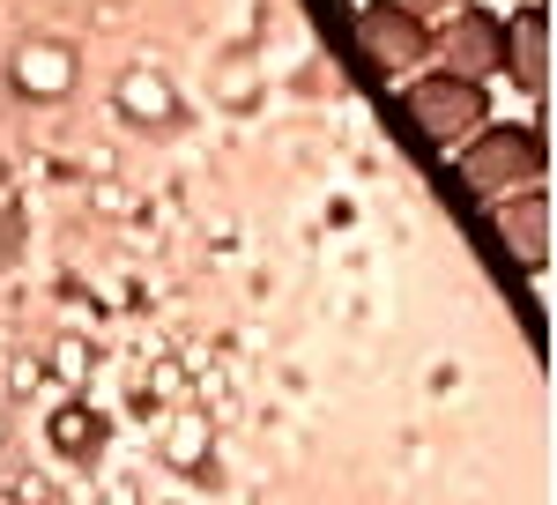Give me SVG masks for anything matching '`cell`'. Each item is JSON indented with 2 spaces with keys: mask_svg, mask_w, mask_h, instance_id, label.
Here are the masks:
<instances>
[{
  "mask_svg": "<svg viewBox=\"0 0 557 505\" xmlns=\"http://www.w3.org/2000/svg\"><path fill=\"white\" fill-rule=\"evenodd\" d=\"M454 171L475 201L535 194V186H550V134H543V120H491L454 149Z\"/></svg>",
  "mask_w": 557,
  "mask_h": 505,
  "instance_id": "1",
  "label": "cell"
},
{
  "mask_svg": "<svg viewBox=\"0 0 557 505\" xmlns=\"http://www.w3.org/2000/svg\"><path fill=\"white\" fill-rule=\"evenodd\" d=\"M401 112L417 120V134H424V141H438V149H461L469 134H483V126H491V89L424 67L417 83H401Z\"/></svg>",
  "mask_w": 557,
  "mask_h": 505,
  "instance_id": "2",
  "label": "cell"
},
{
  "mask_svg": "<svg viewBox=\"0 0 557 505\" xmlns=\"http://www.w3.org/2000/svg\"><path fill=\"white\" fill-rule=\"evenodd\" d=\"M357 45H364V60L380 67L386 83H417L431 67V23H417V15L394 8V0L357 8Z\"/></svg>",
  "mask_w": 557,
  "mask_h": 505,
  "instance_id": "3",
  "label": "cell"
},
{
  "mask_svg": "<svg viewBox=\"0 0 557 505\" xmlns=\"http://www.w3.org/2000/svg\"><path fill=\"white\" fill-rule=\"evenodd\" d=\"M498 45H506V23H498L491 8H454V15L431 30V67L491 89V75H498Z\"/></svg>",
  "mask_w": 557,
  "mask_h": 505,
  "instance_id": "4",
  "label": "cell"
},
{
  "mask_svg": "<svg viewBox=\"0 0 557 505\" xmlns=\"http://www.w3.org/2000/svg\"><path fill=\"white\" fill-rule=\"evenodd\" d=\"M506 23V45H498V75L543 112L550 104V0H520Z\"/></svg>",
  "mask_w": 557,
  "mask_h": 505,
  "instance_id": "5",
  "label": "cell"
},
{
  "mask_svg": "<svg viewBox=\"0 0 557 505\" xmlns=\"http://www.w3.org/2000/svg\"><path fill=\"white\" fill-rule=\"evenodd\" d=\"M491 209H498V238H506L528 268H543V260H550V186L513 194V201H491Z\"/></svg>",
  "mask_w": 557,
  "mask_h": 505,
  "instance_id": "6",
  "label": "cell"
},
{
  "mask_svg": "<svg viewBox=\"0 0 557 505\" xmlns=\"http://www.w3.org/2000/svg\"><path fill=\"white\" fill-rule=\"evenodd\" d=\"M394 8H409V15H417V23H431V15H438V23H446V15H454V8H475V0H394Z\"/></svg>",
  "mask_w": 557,
  "mask_h": 505,
  "instance_id": "7",
  "label": "cell"
}]
</instances>
